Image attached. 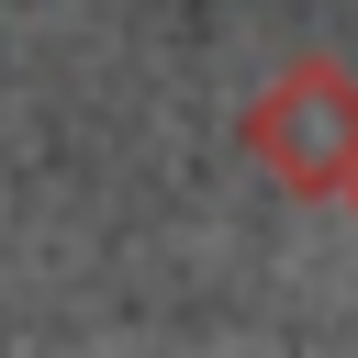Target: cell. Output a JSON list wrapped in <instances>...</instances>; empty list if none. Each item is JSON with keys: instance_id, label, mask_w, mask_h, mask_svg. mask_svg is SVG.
<instances>
[{"instance_id": "cell-2", "label": "cell", "mask_w": 358, "mask_h": 358, "mask_svg": "<svg viewBox=\"0 0 358 358\" xmlns=\"http://www.w3.org/2000/svg\"><path fill=\"white\" fill-rule=\"evenodd\" d=\"M347 201H358V190H347Z\"/></svg>"}, {"instance_id": "cell-1", "label": "cell", "mask_w": 358, "mask_h": 358, "mask_svg": "<svg viewBox=\"0 0 358 358\" xmlns=\"http://www.w3.org/2000/svg\"><path fill=\"white\" fill-rule=\"evenodd\" d=\"M235 145L268 168V190H291V201H347V190H358V67H347V56H291V67L246 101Z\"/></svg>"}]
</instances>
